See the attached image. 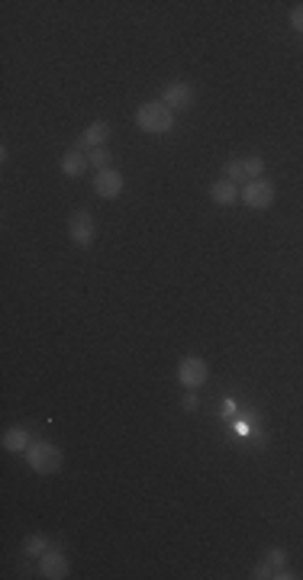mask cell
Listing matches in <instances>:
<instances>
[{
  "label": "cell",
  "mask_w": 303,
  "mask_h": 580,
  "mask_svg": "<svg viewBox=\"0 0 303 580\" xmlns=\"http://www.w3.org/2000/svg\"><path fill=\"white\" fill-rule=\"evenodd\" d=\"M136 126L149 136H165L174 129V113L161 100H149L136 110Z\"/></svg>",
  "instance_id": "cell-1"
},
{
  "label": "cell",
  "mask_w": 303,
  "mask_h": 580,
  "mask_svg": "<svg viewBox=\"0 0 303 580\" xmlns=\"http://www.w3.org/2000/svg\"><path fill=\"white\" fill-rule=\"evenodd\" d=\"M26 461L29 468L36 474H58L62 471V461H65V455H62V448L52 442H33L26 448Z\"/></svg>",
  "instance_id": "cell-2"
},
{
  "label": "cell",
  "mask_w": 303,
  "mask_h": 580,
  "mask_svg": "<svg viewBox=\"0 0 303 580\" xmlns=\"http://www.w3.org/2000/svg\"><path fill=\"white\" fill-rule=\"evenodd\" d=\"M239 200L246 203L248 210H268L275 203V184L268 181V178L248 181L246 187H239Z\"/></svg>",
  "instance_id": "cell-3"
},
{
  "label": "cell",
  "mask_w": 303,
  "mask_h": 580,
  "mask_svg": "<svg viewBox=\"0 0 303 580\" xmlns=\"http://www.w3.org/2000/svg\"><path fill=\"white\" fill-rule=\"evenodd\" d=\"M207 377H210V364L203 361V358H197V355L181 358V364H178L181 387H188V390H200V387L207 384Z\"/></svg>",
  "instance_id": "cell-4"
},
{
  "label": "cell",
  "mask_w": 303,
  "mask_h": 580,
  "mask_svg": "<svg viewBox=\"0 0 303 580\" xmlns=\"http://www.w3.org/2000/svg\"><path fill=\"white\" fill-rule=\"evenodd\" d=\"M159 100L165 103L171 113H181V110H190V107H194L197 91H194V84H188V81H171V84L161 91Z\"/></svg>",
  "instance_id": "cell-5"
},
{
  "label": "cell",
  "mask_w": 303,
  "mask_h": 580,
  "mask_svg": "<svg viewBox=\"0 0 303 580\" xmlns=\"http://www.w3.org/2000/svg\"><path fill=\"white\" fill-rule=\"evenodd\" d=\"M94 236H97V223H94V216H91L87 210L72 213V219H68V239H72L78 248H87L91 242H94Z\"/></svg>",
  "instance_id": "cell-6"
},
{
  "label": "cell",
  "mask_w": 303,
  "mask_h": 580,
  "mask_svg": "<svg viewBox=\"0 0 303 580\" xmlns=\"http://www.w3.org/2000/svg\"><path fill=\"white\" fill-rule=\"evenodd\" d=\"M110 136H113V126H110L107 120H97V123H91V126H87V129L78 136L74 149H78V152H94V149H103V145H107Z\"/></svg>",
  "instance_id": "cell-7"
},
{
  "label": "cell",
  "mask_w": 303,
  "mask_h": 580,
  "mask_svg": "<svg viewBox=\"0 0 303 580\" xmlns=\"http://www.w3.org/2000/svg\"><path fill=\"white\" fill-rule=\"evenodd\" d=\"M126 187V178L123 171H116V168H103V171H97L94 178V194L103 197V200H116V197L123 194Z\"/></svg>",
  "instance_id": "cell-8"
},
{
  "label": "cell",
  "mask_w": 303,
  "mask_h": 580,
  "mask_svg": "<svg viewBox=\"0 0 303 580\" xmlns=\"http://www.w3.org/2000/svg\"><path fill=\"white\" fill-rule=\"evenodd\" d=\"M68 571H72V564H68V558L62 555V551H45L42 558H39V574L49 577V580L68 577Z\"/></svg>",
  "instance_id": "cell-9"
},
{
  "label": "cell",
  "mask_w": 303,
  "mask_h": 580,
  "mask_svg": "<svg viewBox=\"0 0 303 580\" xmlns=\"http://www.w3.org/2000/svg\"><path fill=\"white\" fill-rule=\"evenodd\" d=\"M210 200L217 203V207H226V210H229V207H236L239 203V187L223 178V181L210 184Z\"/></svg>",
  "instance_id": "cell-10"
},
{
  "label": "cell",
  "mask_w": 303,
  "mask_h": 580,
  "mask_svg": "<svg viewBox=\"0 0 303 580\" xmlns=\"http://www.w3.org/2000/svg\"><path fill=\"white\" fill-rule=\"evenodd\" d=\"M0 445H4L10 455H20V451L26 455V448L33 445V439H29V432L23 426H10L7 432H4V439H0Z\"/></svg>",
  "instance_id": "cell-11"
},
{
  "label": "cell",
  "mask_w": 303,
  "mask_h": 580,
  "mask_svg": "<svg viewBox=\"0 0 303 580\" xmlns=\"http://www.w3.org/2000/svg\"><path fill=\"white\" fill-rule=\"evenodd\" d=\"M87 168H91V161H87V152L68 149V152L62 155V174H65V178H81Z\"/></svg>",
  "instance_id": "cell-12"
},
{
  "label": "cell",
  "mask_w": 303,
  "mask_h": 580,
  "mask_svg": "<svg viewBox=\"0 0 303 580\" xmlns=\"http://www.w3.org/2000/svg\"><path fill=\"white\" fill-rule=\"evenodd\" d=\"M223 178L232 181L236 187H246L248 184V168H246V158H229L223 168Z\"/></svg>",
  "instance_id": "cell-13"
},
{
  "label": "cell",
  "mask_w": 303,
  "mask_h": 580,
  "mask_svg": "<svg viewBox=\"0 0 303 580\" xmlns=\"http://www.w3.org/2000/svg\"><path fill=\"white\" fill-rule=\"evenodd\" d=\"M45 551H49V538L45 535H26V542H23V555H29V558H42Z\"/></svg>",
  "instance_id": "cell-14"
},
{
  "label": "cell",
  "mask_w": 303,
  "mask_h": 580,
  "mask_svg": "<svg viewBox=\"0 0 303 580\" xmlns=\"http://www.w3.org/2000/svg\"><path fill=\"white\" fill-rule=\"evenodd\" d=\"M87 161H91V168H97V171H103V168H110V161H113V155H110V149L103 145V149H94V152H87Z\"/></svg>",
  "instance_id": "cell-15"
},
{
  "label": "cell",
  "mask_w": 303,
  "mask_h": 580,
  "mask_svg": "<svg viewBox=\"0 0 303 580\" xmlns=\"http://www.w3.org/2000/svg\"><path fill=\"white\" fill-rule=\"evenodd\" d=\"M252 577L255 580H278V567H271L268 561H258V564L252 567Z\"/></svg>",
  "instance_id": "cell-16"
},
{
  "label": "cell",
  "mask_w": 303,
  "mask_h": 580,
  "mask_svg": "<svg viewBox=\"0 0 303 580\" xmlns=\"http://www.w3.org/2000/svg\"><path fill=\"white\" fill-rule=\"evenodd\" d=\"M246 168H248V181H258L261 174H265V158L252 155V158H246Z\"/></svg>",
  "instance_id": "cell-17"
},
{
  "label": "cell",
  "mask_w": 303,
  "mask_h": 580,
  "mask_svg": "<svg viewBox=\"0 0 303 580\" xmlns=\"http://www.w3.org/2000/svg\"><path fill=\"white\" fill-rule=\"evenodd\" d=\"M265 561H268L271 567H278V571H281V567H287V551H284V548H271V551L265 555Z\"/></svg>",
  "instance_id": "cell-18"
},
{
  "label": "cell",
  "mask_w": 303,
  "mask_h": 580,
  "mask_svg": "<svg viewBox=\"0 0 303 580\" xmlns=\"http://www.w3.org/2000/svg\"><path fill=\"white\" fill-rule=\"evenodd\" d=\"M181 410H184V413H197V410H200V400H197V393H184V400H181Z\"/></svg>",
  "instance_id": "cell-19"
},
{
  "label": "cell",
  "mask_w": 303,
  "mask_h": 580,
  "mask_svg": "<svg viewBox=\"0 0 303 580\" xmlns=\"http://www.w3.org/2000/svg\"><path fill=\"white\" fill-rule=\"evenodd\" d=\"M290 26H294L297 33H303V4H297V7L290 10Z\"/></svg>",
  "instance_id": "cell-20"
},
{
  "label": "cell",
  "mask_w": 303,
  "mask_h": 580,
  "mask_svg": "<svg viewBox=\"0 0 303 580\" xmlns=\"http://www.w3.org/2000/svg\"><path fill=\"white\" fill-rule=\"evenodd\" d=\"M219 413H223V419H229V416H236V403H232V400H223V406H219Z\"/></svg>",
  "instance_id": "cell-21"
}]
</instances>
